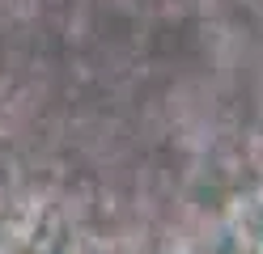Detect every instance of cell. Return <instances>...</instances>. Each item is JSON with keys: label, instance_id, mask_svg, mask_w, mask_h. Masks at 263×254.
Wrapping results in <instances>:
<instances>
[]
</instances>
